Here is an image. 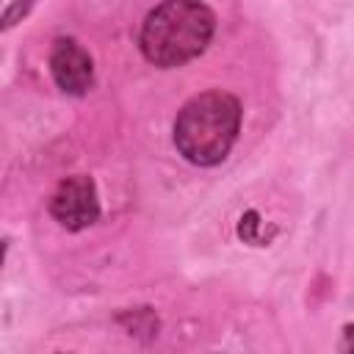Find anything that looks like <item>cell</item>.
Masks as SVG:
<instances>
[{
  "label": "cell",
  "instance_id": "6da1fadb",
  "mask_svg": "<svg viewBox=\"0 0 354 354\" xmlns=\"http://www.w3.org/2000/svg\"><path fill=\"white\" fill-rule=\"evenodd\" d=\"M216 33V14L202 0H160L141 22L138 50L158 69L199 58Z\"/></svg>",
  "mask_w": 354,
  "mask_h": 354
},
{
  "label": "cell",
  "instance_id": "7a4b0ae2",
  "mask_svg": "<svg viewBox=\"0 0 354 354\" xmlns=\"http://www.w3.org/2000/svg\"><path fill=\"white\" fill-rule=\"evenodd\" d=\"M241 119L243 108L235 94L221 88L194 94L177 111L171 127L174 147L191 166H218L238 141Z\"/></svg>",
  "mask_w": 354,
  "mask_h": 354
},
{
  "label": "cell",
  "instance_id": "3957f363",
  "mask_svg": "<svg viewBox=\"0 0 354 354\" xmlns=\"http://www.w3.org/2000/svg\"><path fill=\"white\" fill-rule=\"evenodd\" d=\"M50 216L69 232H83L100 218L97 183L88 174L64 177L50 196Z\"/></svg>",
  "mask_w": 354,
  "mask_h": 354
},
{
  "label": "cell",
  "instance_id": "277c9868",
  "mask_svg": "<svg viewBox=\"0 0 354 354\" xmlns=\"http://www.w3.org/2000/svg\"><path fill=\"white\" fill-rule=\"evenodd\" d=\"M47 66H50L53 83L69 97H83L94 86V61L88 50L69 36H58L53 41Z\"/></svg>",
  "mask_w": 354,
  "mask_h": 354
},
{
  "label": "cell",
  "instance_id": "5b68a950",
  "mask_svg": "<svg viewBox=\"0 0 354 354\" xmlns=\"http://www.w3.org/2000/svg\"><path fill=\"white\" fill-rule=\"evenodd\" d=\"M33 3H36V0H11V3L3 8V17H0V28H3V30H11L17 22H22V19L30 14Z\"/></svg>",
  "mask_w": 354,
  "mask_h": 354
},
{
  "label": "cell",
  "instance_id": "8992f818",
  "mask_svg": "<svg viewBox=\"0 0 354 354\" xmlns=\"http://www.w3.org/2000/svg\"><path fill=\"white\" fill-rule=\"evenodd\" d=\"M257 230H260V213H257V210H246V213L241 216V221H238V235H241V241L260 246Z\"/></svg>",
  "mask_w": 354,
  "mask_h": 354
},
{
  "label": "cell",
  "instance_id": "52a82bcc",
  "mask_svg": "<svg viewBox=\"0 0 354 354\" xmlns=\"http://www.w3.org/2000/svg\"><path fill=\"white\" fill-rule=\"evenodd\" d=\"M340 351H354V324H346L340 329V343H337Z\"/></svg>",
  "mask_w": 354,
  "mask_h": 354
}]
</instances>
